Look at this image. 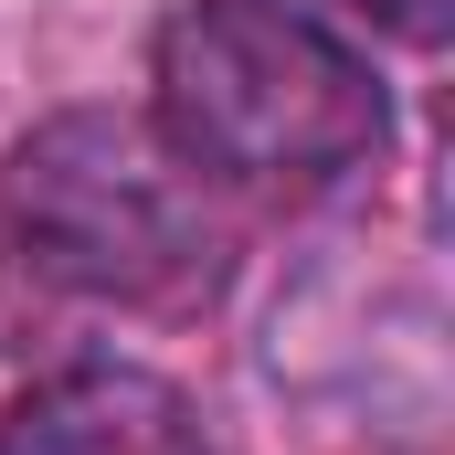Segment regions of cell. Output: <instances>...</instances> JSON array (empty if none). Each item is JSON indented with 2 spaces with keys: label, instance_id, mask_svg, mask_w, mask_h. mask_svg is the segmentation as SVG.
Masks as SVG:
<instances>
[{
  "label": "cell",
  "instance_id": "obj_1",
  "mask_svg": "<svg viewBox=\"0 0 455 455\" xmlns=\"http://www.w3.org/2000/svg\"><path fill=\"white\" fill-rule=\"evenodd\" d=\"M148 127L212 191H339L392 148V96L307 0H180L148 43Z\"/></svg>",
  "mask_w": 455,
  "mask_h": 455
},
{
  "label": "cell",
  "instance_id": "obj_2",
  "mask_svg": "<svg viewBox=\"0 0 455 455\" xmlns=\"http://www.w3.org/2000/svg\"><path fill=\"white\" fill-rule=\"evenodd\" d=\"M0 223L32 275L96 307H202L233 265L212 180L148 127V107H64L0 170Z\"/></svg>",
  "mask_w": 455,
  "mask_h": 455
},
{
  "label": "cell",
  "instance_id": "obj_3",
  "mask_svg": "<svg viewBox=\"0 0 455 455\" xmlns=\"http://www.w3.org/2000/svg\"><path fill=\"white\" fill-rule=\"evenodd\" d=\"M0 455H212L202 403L148 360H64L11 392Z\"/></svg>",
  "mask_w": 455,
  "mask_h": 455
},
{
  "label": "cell",
  "instance_id": "obj_4",
  "mask_svg": "<svg viewBox=\"0 0 455 455\" xmlns=\"http://www.w3.org/2000/svg\"><path fill=\"white\" fill-rule=\"evenodd\" d=\"M349 21H371V32H392V43H413V53H435L455 21V0H339Z\"/></svg>",
  "mask_w": 455,
  "mask_h": 455
}]
</instances>
